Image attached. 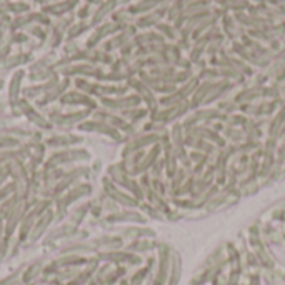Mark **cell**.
Segmentation results:
<instances>
[{
  "label": "cell",
  "instance_id": "cell-24",
  "mask_svg": "<svg viewBox=\"0 0 285 285\" xmlns=\"http://www.w3.org/2000/svg\"><path fill=\"white\" fill-rule=\"evenodd\" d=\"M5 239V230H4V225H2V217H0V245H2Z\"/></svg>",
  "mask_w": 285,
  "mask_h": 285
},
{
  "label": "cell",
  "instance_id": "cell-18",
  "mask_svg": "<svg viewBox=\"0 0 285 285\" xmlns=\"http://www.w3.org/2000/svg\"><path fill=\"white\" fill-rule=\"evenodd\" d=\"M104 260H112V262H137V258L127 255V253H118V252H109V253H100L99 255Z\"/></svg>",
  "mask_w": 285,
  "mask_h": 285
},
{
  "label": "cell",
  "instance_id": "cell-23",
  "mask_svg": "<svg viewBox=\"0 0 285 285\" xmlns=\"http://www.w3.org/2000/svg\"><path fill=\"white\" fill-rule=\"evenodd\" d=\"M9 175H10L9 165H4V167H0V185H2V183H4V180L7 179Z\"/></svg>",
  "mask_w": 285,
  "mask_h": 285
},
{
  "label": "cell",
  "instance_id": "cell-10",
  "mask_svg": "<svg viewBox=\"0 0 285 285\" xmlns=\"http://www.w3.org/2000/svg\"><path fill=\"white\" fill-rule=\"evenodd\" d=\"M92 109L88 110H82V112H75V113H65V115H60V113H55L52 117V120L55 124L59 125H70V124H75V122H80L82 118H85L88 113H90Z\"/></svg>",
  "mask_w": 285,
  "mask_h": 285
},
{
  "label": "cell",
  "instance_id": "cell-16",
  "mask_svg": "<svg viewBox=\"0 0 285 285\" xmlns=\"http://www.w3.org/2000/svg\"><path fill=\"white\" fill-rule=\"evenodd\" d=\"M74 232H75V227L72 224L70 225H62V227H59V229H55L54 232H50V235L47 237V244L54 242V240H57V239L72 235Z\"/></svg>",
  "mask_w": 285,
  "mask_h": 285
},
{
  "label": "cell",
  "instance_id": "cell-5",
  "mask_svg": "<svg viewBox=\"0 0 285 285\" xmlns=\"http://www.w3.org/2000/svg\"><path fill=\"white\" fill-rule=\"evenodd\" d=\"M30 205H32V202H29L27 199H22V200H18V204L14 208H12V212L9 213V217H7V224H5V227H4L5 239L12 237V233H14V230L17 229V225L20 224L22 219L27 215Z\"/></svg>",
  "mask_w": 285,
  "mask_h": 285
},
{
  "label": "cell",
  "instance_id": "cell-11",
  "mask_svg": "<svg viewBox=\"0 0 285 285\" xmlns=\"http://www.w3.org/2000/svg\"><path fill=\"white\" fill-rule=\"evenodd\" d=\"M104 187H105V192L109 194L112 199H115L117 202H120V204H124V205H135V204H137V202H135L134 199H132V197H127L125 194L118 192L117 187L113 185V183H110L109 179L104 180Z\"/></svg>",
  "mask_w": 285,
  "mask_h": 285
},
{
  "label": "cell",
  "instance_id": "cell-3",
  "mask_svg": "<svg viewBox=\"0 0 285 285\" xmlns=\"http://www.w3.org/2000/svg\"><path fill=\"white\" fill-rule=\"evenodd\" d=\"M92 192V187L88 183H80V185H75L68 188L67 194L60 195V197L55 199V205H57V213H59V219L63 217V213L67 212V207L74 204L75 200H79L80 197H85Z\"/></svg>",
  "mask_w": 285,
  "mask_h": 285
},
{
  "label": "cell",
  "instance_id": "cell-14",
  "mask_svg": "<svg viewBox=\"0 0 285 285\" xmlns=\"http://www.w3.org/2000/svg\"><path fill=\"white\" fill-rule=\"evenodd\" d=\"M40 272H43V264L37 260V262L32 264L30 267H27V270L23 272L22 282H23V283H32L34 280H37V278H39Z\"/></svg>",
  "mask_w": 285,
  "mask_h": 285
},
{
  "label": "cell",
  "instance_id": "cell-15",
  "mask_svg": "<svg viewBox=\"0 0 285 285\" xmlns=\"http://www.w3.org/2000/svg\"><path fill=\"white\" fill-rule=\"evenodd\" d=\"M22 77H23V72H17L10 82V102L14 105H18V90H20Z\"/></svg>",
  "mask_w": 285,
  "mask_h": 285
},
{
  "label": "cell",
  "instance_id": "cell-20",
  "mask_svg": "<svg viewBox=\"0 0 285 285\" xmlns=\"http://www.w3.org/2000/svg\"><path fill=\"white\" fill-rule=\"evenodd\" d=\"M18 142L15 140V138L12 137H7L5 134L0 135V149H12V147H17Z\"/></svg>",
  "mask_w": 285,
  "mask_h": 285
},
{
  "label": "cell",
  "instance_id": "cell-19",
  "mask_svg": "<svg viewBox=\"0 0 285 285\" xmlns=\"http://www.w3.org/2000/svg\"><path fill=\"white\" fill-rule=\"evenodd\" d=\"M74 4H75V0H68V2H63V4H59V5H52V7H47L45 10L47 12H52V14H55V15H59V14H62V12L70 10L74 7Z\"/></svg>",
  "mask_w": 285,
  "mask_h": 285
},
{
  "label": "cell",
  "instance_id": "cell-4",
  "mask_svg": "<svg viewBox=\"0 0 285 285\" xmlns=\"http://www.w3.org/2000/svg\"><path fill=\"white\" fill-rule=\"evenodd\" d=\"M75 160H88V152L82 149H67L62 152H57L52 157L45 162L43 169H57L60 165H65V163H70Z\"/></svg>",
  "mask_w": 285,
  "mask_h": 285
},
{
  "label": "cell",
  "instance_id": "cell-8",
  "mask_svg": "<svg viewBox=\"0 0 285 285\" xmlns=\"http://www.w3.org/2000/svg\"><path fill=\"white\" fill-rule=\"evenodd\" d=\"M80 130L84 132H100V134H105V135H110L113 138H120V135L117 134V130L113 129V127L107 125L105 122H99V120H95V122H84L79 125Z\"/></svg>",
  "mask_w": 285,
  "mask_h": 285
},
{
  "label": "cell",
  "instance_id": "cell-21",
  "mask_svg": "<svg viewBox=\"0 0 285 285\" xmlns=\"http://www.w3.org/2000/svg\"><path fill=\"white\" fill-rule=\"evenodd\" d=\"M85 212H87V205L80 207V210H75V212H74V215H72V225H74V227L77 225V224H80V220L84 219Z\"/></svg>",
  "mask_w": 285,
  "mask_h": 285
},
{
  "label": "cell",
  "instance_id": "cell-27",
  "mask_svg": "<svg viewBox=\"0 0 285 285\" xmlns=\"http://www.w3.org/2000/svg\"><path fill=\"white\" fill-rule=\"evenodd\" d=\"M0 88H2V82H0Z\"/></svg>",
  "mask_w": 285,
  "mask_h": 285
},
{
  "label": "cell",
  "instance_id": "cell-2",
  "mask_svg": "<svg viewBox=\"0 0 285 285\" xmlns=\"http://www.w3.org/2000/svg\"><path fill=\"white\" fill-rule=\"evenodd\" d=\"M50 208V200H40L37 202L35 205H32V208L27 212V215L22 219L20 222V233H18V242H23V240H27L30 237V232L34 229L37 219L40 217V215Z\"/></svg>",
  "mask_w": 285,
  "mask_h": 285
},
{
  "label": "cell",
  "instance_id": "cell-28",
  "mask_svg": "<svg viewBox=\"0 0 285 285\" xmlns=\"http://www.w3.org/2000/svg\"><path fill=\"white\" fill-rule=\"evenodd\" d=\"M102 285H105V283H102Z\"/></svg>",
  "mask_w": 285,
  "mask_h": 285
},
{
  "label": "cell",
  "instance_id": "cell-17",
  "mask_svg": "<svg viewBox=\"0 0 285 285\" xmlns=\"http://www.w3.org/2000/svg\"><path fill=\"white\" fill-rule=\"evenodd\" d=\"M67 85H68V80H63V82H60V84H55V85H54V87L50 88V90L47 92L45 97H43V100L40 102V105H43V104L50 102V100H55L57 97H60L62 92H63V88H65Z\"/></svg>",
  "mask_w": 285,
  "mask_h": 285
},
{
  "label": "cell",
  "instance_id": "cell-1",
  "mask_svg": "<svg viewBox=\"0 0 285 285\" xmlns=\"http://www.w3.org/2000/svg\"><path fill=\"white\" fill-rule=\"evenodd\" d=\"M88 174V169L87 167H79V169H74L70 170V172H67L65 175L62 177V179L59 182L54 183V187L50 188H42L40 192L45 195V197H60V195H63V192H65L67 188H70L72 183H75L82 175H87Z\"/></svg>",
  "mask_w": 285,
  "mask_h": 285
},
{
  "label": "cell",
  "instance_id": "cell-9",
  "mask_svg": "<svg viewBox=\"0 0 285 285\" xmlns=\"http://www.w3.org/2000/svg\"><path fill=\"white\" fill-rule=\"evenodd\" d=\"M82 137L79 135H72V134H65V135H57V137H50L47 140L49 147L54 149H60V147H72L75 144H80Z\"/></svg>",
  "mask_w": 285,
  "mask_h": 285
},
{
  "label": "cell",
  "instance_id": "cell-6",
  "mask_svg": "<svg viewBox=\"0 0 285 285\" xmlns=\"http://www.w3.org/2000/svg\"><path fill=\"white\" fill-rule=\"evenodd\" d=\"M18 107H20V112L23 113V115H27V118L30 120V122L35 124L39 129H43V130L52 129V120H47L43 115H40L39 112H35L34 107H30L27 102H25V100L18 102Z\"/></svg>",
  "mask_w": 285,
  "mask_h": 285
},
{
  "label": "cell",
  "instance_id": "cell-7",
  "mask_svg": "<svg viewBox=\"0 0 285 285\" xmlns=\"http://www.w3.org/2000/svg\"><path fill=\"white\" fill-rule=\"evenodd\" d=\"M54 213H55V212L52 210V208H47V210L43 212L39 219H37L34 229H32V232H30V237H29L30 242H35V240H39V239L42 237V233L49 229L50 224H52V220H54V217H55Z\"/></svg>",
  "mask_w": 285,
  "mask_h": 285
},
{
  "label": "cell",
  "instance_id": "cell-25",
  "mask_svg": "<svg viewBox=\"0 0 285 285\" xmlns=\"http://www.w3.org/2000/svg\"><path fill=\"white\" fill-rule=\"evenodd\" d=\"M32 34L37 35V37H43V34H42V30H40V29H32Z\"/></svg>",
  "mask_w": 285,
  "mask_h": 285
},
{
  "label": "cell",
  "instance_id": "cell-26",
  "mask_svg": "<svg viewBox=\"0 0 285 285\" xmlns=\"http://www.w3.org/2000/svg\"><path fill=\"white\" fill-rule=\"evenodd\" d=\"M62 282L60 280H57V278H55V280H52V282H50V283H47V285H60Z\"/></svg>",
  "mask_w": 285,
  "mask_h": 285
},
{
  "label": "cell",
  "instance_id": "cell-13",
  "mask_svg": "<svg viewBox=\"0 0 285 285\" xmlns=\"http://www.w3.org/2000/svg\"><path fill=\"white\" fill-rule=\"evenodd\" d=\"M62 104H67V105H77V104H82V105H90V109H93V102L90 99L87 97L84 93H77V92H68L65 95H62Z\"/></svg>",
  "mask_w": 285,
  "mask_h": 285
},
{
  "label": "cell",
  "instance_id": "cell-22",
  "mask_svg": "<svg viewBox=\"0 0 285 285\" xmlns=\"http://www.w3.org/2000/svg\"><path fill=\"white\" fill-rule=\"evenodd\" d=\"M9 240H10V239H4L2 245H0V262H2L4 258H5V255H7V250H9Z\"/></svg>",
  "mask_w": 285,
  "mask_h": 285
},
{
  "label": "cell",
  "instance_id": "cell-12",
  "mask_svg": "<svg viewBox=\"0 0 285 285\" xmlns=\"http://www.w3.org/2000/svg\"><path fill=\"white\" fill-rule=\"evenodd\" d=\"M95 269H97V260H88L85 270L79 272V275L75 278H72L70 282H67V285H85L88 280H90V277L93 275Z\"/></svg>",
  "mask_w": 285,
  "mask_h": 285
}]
</instances>
